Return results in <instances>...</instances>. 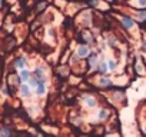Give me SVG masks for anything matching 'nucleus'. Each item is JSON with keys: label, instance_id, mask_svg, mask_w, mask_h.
Wrapping results in <instances>:
<instances>
[{"label": "nucleus", "instance_id": "obj_1", "mask_svg": "<svg viewBox=\"0 0 146 137\" xmlns=\"http://www.w3.org/2000/svg\"><path fill=\"white\" fill-rule=\"evenodd\" d=\"M105 131H106V128L103 126H95L93 130H92V136L93 137H103L105 136Z\"/></svg>", "mask_w": 146, "mask_h": 137}, {"label": "nucleus", "instance_id": "obj_2", "mask_svg": "<svg viewBox=\"0 0 146 137\" xmlns=\"http://www.w3.org/2000/svg\"><path fill=\"white\" fill-rule=\"evenodd\" d=\"M85 104L89 107V109H93L98 106V100L93 97V96H85Z\"/></svg>", "mask_w": 146, "mask_h": 137}, {"label": "nucleus", "instance_id": "obj_3", "mask_svg": "<svg viewBox=\"0 0 146 137\" xmlns=\"http://www.w3.org/2000/svg\"><path fill=\"white\" fill-rule=\"evenodd\" d=\"M109 119V110L108 109H100V111L98 113V120L99 121H105Z\"/></svg>", "mask_w": 146, "mask_h": 137}, {"label": "nucleus", "instance_id": "obj_4", "mask_svg": "<svg viewBox=\"0 0 146 137\" xmlns=\"http://www.w3.org/2000/svg\"><path fill=\"white\" fill-rule=\"evenodd\" d=\"M36 93L37 96H43L46 93V86H44V80H39V84L36 87Z\"/></svg>", "mask_w": 146, "mask_h": 137}, {"label": "nucleus", "instance_id": "obj_5", "mask_svg": "<svg viewBox=\"0 0 146 137\" xmlns=\"http://www.w3.org/2000/svg\"><path fill=\"white\" fill-rule=\"evenodd\" d=\"M20 93L23 97H30L32 93H30V86L27 84H20Z\"/></svg>", "mask_w": 146, "mask_h": 137}, {"label": "nucleus", "instance_id": "obj_6", "mask_svg": "<svg viewBox=\"0 0 146 137\" xmlns=\"http://www.w3.org/2000/svg\"><path fill=\"white\" fill-rule=\"evenodd\" d=\"M0 137H12V128L5 126L0 128Z\"/></svg>", "mask_w": 146, "mask_h": 137}, {"label": "nucleus", "instance_id": "obj_7", "mask_svg": "<svg viewBox=\"0 0 146 137\" xmlns=\"http://www.w3.org/2000/svg\"><path fill=\"white\" fill-rule=\"evenodd\" d=\"M99 86H100V87H110V86H112V82H110L109 79L102 77V79L99 80Z\"/></svg>", "mask_w": 146, "mask_h": 137}, {"label": "nucleus", "instance_id": "obj_8", "mask_svg": "<svg viewBox=\"0 0 146 137\" xmlns=\"http://www.w3.org/2000/svg\"><path fill=\"white\" fill-rule=\"evenodd\" d=\"M20 79H22V82H26V80L30 79V73L26 70V68H22V72H20Z\"/></svg>", "mask_w": 146, "mask_h": 137}, {"label": "nucleus", "instance_id": "obj_9", "mask_svg": "<svg viewBox=\"0 0 146 137\" xmlns=\"http://www.w3.org/2000/svg\"><path fill=\"white\" fill-rule=\"evenodd\" d=\"M122 23H123V26H125L126 29H130V27L133 26V22H132L129 17H123V19H122Z\"/></svg>", "mask_w": 146, "mask_h": 137}, {"label": "nucleus", "instance_id": "obj_10", "mask_svg": "<svg viewBox=\"0 0 146 137\" xmlns=\"http://www.w3.org/2000/svg\"><path fill=\"white\" fill-rule=\"evenodd\" d=\"M15 66H16L17 68H25V66H26L25 59H17V60L15 61Z\"/></svg>", "mask_w": 146, "mask_h": 137}, {"label": "nucleus", "instance_id": "obj_11", "mask_svg": "<svg viewBox=\"0 0 146 137\" xmlns=\"http://www.w3.org/2000/svg\"><path fill=\"white\" fill-rule=\"evenodd\" d=\"M35 77H36V79H39V80H43L44 73H43L42 68H36V70H35Z\"/></svg>", "mask_w": 146, "mask_h": 137}, {"label": "nucleus", "instance_id": "obj_12", "mask_svg": "<svg viewBox=\"0 0 146 137\" xmlns=\"http://www.w3.org/2000/svg\"><path fill=\"white\" fill-rule=\"evenodd\" d=\"M37 84H39V79H36L35 76L29 79V86H30V87H35V89H36Z\"/></svg>", "mask_w": 146, "mask_h": 137}, {"label": "nucleus", "instance_id": "obj_13", "mask_svg": "<svg viewBox=\"0 0 146 137\" xmlns=\"http://www.w3.org/2000/svg\"><path fill=\"white\" fill-rule=\"evenodd\" d=\"M67 72H69V68H67V67H62V68H59V72H57V73H59L62 77H66V76H67Z\"/></svg>", "mask_w": 146, "mask_h": 137}, {"label": "nucleus", "instance_id": "obj_14", "mask_svg": "<svg viewBox=\"0 0 146 137\" xmlns=\"http://www.w3.org/2000/svg\"><path fill=\"white\" fill-rule=\"evenodd\" d=\"M88 54H89V49L88 47H80L79 49V56L83 57V56H88Z\"/></svg>", "mask_w": 146, "mask_h": 137}, {"label": "nucleus", "instance_id": "obj_15", "mask_svg": "<svg viewBox=\"0 0 146 137\" xmlns=\"http://www.w3.org/2000/svg\"><path fill=\"white\" fill-rule=\"evenodd\" d=\"M99 70H100V73H105V72H106V66H105V64H102V66L99 67Z\"/></svg>", "mask_w": 146, "mask_h": 137}, {"label": "nucleus", "instance_id": "obj_16", "mask_svg": "<svg viewBox=\"0 0 146 137\" xmlns=\"http://www.w3.org/2000/svg\"><path fill=\"white\" fill-rule=\"evenodd\" d=\"M109 67H110V68H115V67H116V63L110 60V61H109Z\"/></svg>", "mask_w": 146, "mask_h": 137}, {"label": "nucleus", "instance_id": "obj_17", "mask_svg": "<svg viewBox=\"0 0 146 137\" xmlns=\"http://www.w3.org/2000/svg\"><path fill=\"white\" fill-rule=\"evenodd\" d=\"M139 5L140 6H146V0H139Z\"/></svg>", "mask_w": 146, "mask_h": 137}, {"label": "nucleus", "instance_id": "obj_18", "mask_svg": "<svg viewBox=\"0 0 146 137\" xmlns=\"http://www.w3.org/2000/svg\"><path fill=\"white\" fill-rule=\"evenodd\" d=\"M142 50H143V51H146V43H143V46H142Z\"/></svg>", "mask_w": 146, "mask_h": 137}, {"label": "nucleus", "instance_id": "obj_19", "mask_svg": "<svg viewBox=\"0 0 146 137\" xmlns=\"http://www.w3.org/2000/svg\"><path fill=\"white\" fill-rule=\"evenodd\" d=\"M142 130H143V133L146 134V123H145V126H143V128H142Z\"/></svg>", "mask_w": 146, "mask_h": 137}, {"label": "nucleus", "instance_id": "obj_20", "mask_svg": "<svg viewBox=\"0 0 146 137\" xmlns=\"http://www.w3.org/2000/svg\"><path fill=\"white\" fill-rule=\"evenodd\" d=\"M106 137H116V136H106Z\"/></svg>", "mask_w": 146, "mask_h": 137}, {"label": "nucleus", "instance_id": "obj_21", "mask_svg": "<svg viewBox=\"0 0 146 137\" xmlns=\"http://www.w3.org/2000/svg\"><path fill=\"white\" fill-rule=\"evenodd\" d=\"M0 6H2V3H0Z\"/></svg>", "mask_w": 146, "mask_h": 137}]
</instances>
